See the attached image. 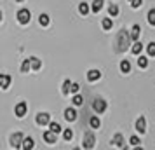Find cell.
Returning <instances> with one entry per match:
<instances>
[{
	"label": "cell",
	"mask_w": 155,
	"mask_h": 150,
	"mask_svg": "<svg viewBox=\"0 0 155 150\" xmlns=\"http://www.w3.org/2000/svg\"><path fill=\"white\" fill-rule=\"evenodd\" d=\"M129 38H131V35H127L126 33V30H122L119 33V37H117V42H115V51L117 52H122V51H126L127 49V45H129Z\"/></svg>",
	"instance_id": "cell-1"
},
{
	"label": "cell",
	"mask_w": 155,
	"mask_h": 150,
	"mask_svg": "<svg viewBox=\"0 0 155 150\" xmlns=\"http://www.w3.org/2000/svg\"><path fill=\"white\" fill-rule=\"evenodd\" d=\"M94 143H96L94 133H92V131H87V133L84 135V138H82V147H84V148H92Z\"/></svg>",
	"instance_id": "cell-2"
},
{
	"label": "cell",
	"mask_w": 155,
	"mask_h": 150,
	"mask_svg": "<svg viewBox=\"0 0 155 150\" xmlns=\"http://www.w3.org/2000/svg\"><path fill=\"white\" fill-rule=\"evenodd\" d=\"M30 18H31V14H30L28 9H21V11L18 12V21L21 23V25H26V23H30Z\"/></svg>",
	"instance_id": "cell-3"
},
{
	"label": "cell",
	"mask_w": 155,
	"mask_h": 150,
	"mask_svg": "<svg viewBox=\"0 0 155 150\" xmlns=\"http://www.w3.org/2000/svg\"><path fill=\"white\" fill-rule=\"evenodd\" d=\"M92 108H94V112L96 114H103L106 110V101L105 100H96L92 103Z\"/></svg>",
	"instance_id": "cell-4"
},
{
	"label": "cell",
	"mask_w": 155,
	"mask_h": 150,
	"mask_svg": "<svg viewBox=\"0 0 155 150\" xmlns=\"http://www.w3.org/2000/svg\"><path fill=\"white\" fill-rule=\"evenodd\" d=\"M37 124L38 126H45V124H51V115L45 114V112H40L37 115Z\"/></svg>",
	"instance_id": "cell-5"
},
{
	"label": "cell",
	"mask_w": 155,
	"mask_h": 150,
	"mask_svg": "<svg viewBox=\"0 0 155 150\" xmlns=\"http://www.w3.org/2000/svg\"><path fill=\"white\" fill-rule=\"evenodd\" d=\"M23 142H25V138H23L21 133H16V135L11 138V145H12V147H16V148H18V147H23V145H21Z\"/></svg>",
	"instance_id": "cell-6"
},
{
	"label": "cell",
	"mask_w": 155,
	"mask_h": 150,
	"mask_svg": "<svg viewBox=\"0 0 155 150\" xmlns=\"http://www.w3.org/2000/svg\"><path fill=\"white\" fill-rule=\"evenodd\" d=\"M26 110H28V107H26V103H18L14 108V112L18 117H25L26 115Z\"/></svg>",
	"instance_id": "cell-7"
},
{
	"label": "cell",
	"mask_w": 155,
	"mask_h": 150,
	"mask_svg": "<svg viewBox=\"0 0 155 150\" xmlns=\"http://www.w3.org/2000/svg\"><path fill=\"white\" fill-rule=\"evenodd\" d=\"M56 138H58V133H54V131H45V133H44V140H45V142L47 143H51V145H52V143H56Z\"/></svg>",
	"instance_id": "cell-8"
},
{
	"label": "cell",
	"mask_w": 155,
	"mask_h": 150,
	"mask_svg": "<svg viewBox=\"0 0 155 150\" xmlns=\"http://www.w3.org/2000/svg\"><path fill=\"white\" fill-rule=\"evenodd\" d=\"M136 129H138V133H141V135L147 131V121H145V117H140L136 121Z\"/></svg>",
	"instance_id": "cell-9"
},
{
	"label": "cell",
	"mask_w": 155,
	"mask_h": 150,
	"mask_svg": "<svg viewBox=\"0 0 155 150\" xmlns=\"http://www.w3.org/2000/svg\"><path fill=\"white\" fill-rule=\"evenodd\" d=\"M64 119L70 121V122H73L75 119H77V112H75L73 108H66V110H64Z\"/></svg>",
	"instance_id": "cell-10"
},
{
	"label": "cell",
	"mask_w": 155,
	"mask_h": 150,
	"mask_svg": "<svg viewBox=\"0 0 155 150\" xmlns=\"http://www.w3.org/2000/svg\"><path fill=\"white\" fill-rule=\"evenodd\" d=\"M99 77H101V72H99V70H89V72H87V79L91 80V82L98 80Z\"/></svg>",
	"instance_id": "cell-11"
},
{
	"label": "cell",
	"mask_w": 155,
	"mask_h": 150,
	"mask_svg": "<svg viewBox=\"0 0 155 150\" xmlns=\"http://www.w3.org/2000/svg\"><path fill=\"white\" fill-rule=\"evenodd\" d=\"M140 33H141V28H140V25H134L133 30H131V38H133L134 42L140 38Z\"/></svg>",
	"instance_id": "cell-12"
},
{
	"label": "cell",
	"mask_w": 155,
	"mask_h": 150,
	"mask_svg": "<svg viewBox=\"0 0 155 150\" xmlns=\"http://www.w3.org/2000/svg\"><path fill=\"white\" fill-rule=\"evenodd\" d=\"M9 82H11V77H9L7 73H2V75H0V84H2V89H7Z\"/></svg>",
	"instance_id": "cell-13"
},
{
	"label": "cell",
	"mask_w": 155,
	"mask_h": 150,
	"mask_svg": "<svg viewBox=\"0 0 155 150\" xmlns=\"http://www.w3.org/2000/svg\"><path fill=\"white\" fill-rule=\"evenodd\" d=\"M141 51H143V44H141L140 40H136V42L133 44V47H131V52H133V54H140Z\"/></svg>",
	"instance_id": "cell-14"
},
{
	"label": "cell",
	"mask_w": 155,
	"mask_h": 150,
	"mask_svg": "<svg viewBox=\"0 0 155 150\" xmlns=\"http://www.w3.org/2000/svg\"><path fill=\"white\" fill-rule=\"evenodd\" d=\"M103 4H105V0H94L92 2V12H99L103 9Z\"/></svg>",
	"instance_id": "cell-15"
},
{
	"label": "cell",
	"mask_w": 155,
	"mask_h": 150,
	"mask_svg": "<svg viewBox=\"0 0 155 150\" xmlns=\"http://www.w3.org/2000/svg\"><path fill=\"white\" fill-rule=\"evenodd\" d=\"M120 70L124 72V73H129V72H131V63H129L127 59H122V61H120Z\"/></svg>",
	"instance_id": "cell-16"
},
{
	"label": "cell",
	"mask_w": 155,
	"mask_h": 150,
	"mask_svg": "<svg viewBox=\"0 0 155 150\" xmlns=\"http://www.w3.org/2000/svg\"><path fill=\"white\" fill-rule=\"evenodd\" d=\"M89 124H91V128H92V129H98L99 126H101V121H99L98 117L94 115V117H91V121H89Z\"/></svg>",
	"instance_id": "cell-17"
},
{
	"label": "cell",
	"mask_w": 155,
	"mask_h": 150,
	"mask_svg": "<svg viewBox=\"0 0 155 150\" xmlns=\"http://www.w3.org/2000/svg\"><path fill=\"white\" fill-rule=\"evenodd\" d=\"M30 66H31V59H25L23 65H21V72H23V73H28Z\"/></svg>",
	"instance_id": "cell-18"
},
{
	"label": "cell",
	"mask_w": 155,
	"mask_h": 150,
	"mask_svg": "<svg viewBox=\"0 0 155 150\" xmlns=\"http://www.w3.org/2000/svg\"><path fill=\"white\" fill-rule=\"evenodd\" d=\"M78 12H80V14H82V16H85V14H87V12H89V5H87L85 2H82V4L78 5Z\"/></svg>",
	"instance_id": "cell-19"
},
{
	"label": "cell",
	"mask_w": 155,
	"mask_h": 150,
	"mask_svg": "<svg viewBox=\"0 0 155 150\" xmlns=\"http://www.w3.org/2000/svg\"><path fill=\"white\" fill-rule=\"evenodd\" d=\"M108 14L110 16H117L119 14V7H117L115 4H110V5H108Z\"/></svg>",
	"instance_id": "cell-20"
},
{
	"label": "cell",
	"mask_w": 155,
	"mask_h": 150,
	"mask_svg": "<svg viewBox=\"0 0 155 150\" xmlns=\"http://www.w3.org/2000/svg\"><path fill=\"white\" fill-rule=\"evenodd\" d=\"M38 23H40L42 26H47V25H49V16L47 14H40L38 16Z\"/></svg>",
	"instance_id": "cell-21"
},
{
	"label": "cell",
	"mask_w": 155,
	"mask_h": 150,
	"mask_svg": "<svg viewBox=\"0 0 155 150\" xmlns=\"http://www.w3.org/2000/svg\"><path fill=\"white\" fill-rule=\"evenodd\" d=\"M113 143H115L117 147H124V140H122V135H120V133L113 136Z\"/></svg>",
	"instance_id": "cell-22"
},
{
	"label": "cell",
	"mask_w": 155,
	"mask_h": 150,
	"mask_svg": "<svg viewBox=\"0 0 155 150\" xmlns=\"http://www.w3.org/2000/svg\"><path fill=\"white\" fill-rule=\"evenodd\" d=\"M73 105H77V107H80V105H84V98H82V96H80V94H75V96H73Z\"/></svg>",
	"instance_id": "cell-23"
},
{
	"label": "cell",
	"mask_w": 155,
	"mask_h": 150,
	"mask_svg": "<svg viewBox=\"0 0 155 150\" xmlns=\"http://www.w3.org/2000/svg\"><path fill=\"white\" fill-rule=\"evenodd\" d=\"M23 148H26V150L33 148V140H31V138H25V142H23Z\"/></svg>",
	"instance_id": "cell-24"
},
{
	"label": "cell",
	"mask_w": 155,
	"mask_h": 150,
	"mask_svg": "<svg viewBox=\"0 0 155 150\" xmlns=\"http://www.w3.org/2000/svg\"><path fill=\"white\" fill-rule=\"evenodd\" d=\"M148 23H150L152 26H155V9L148 11Z\"/></svg>",
	"instance_id": "cell-25"
},
{
	"label": "cell",
	"mask_w": 155,
	"mask_h": 150,
	"mask_svg": "<svg viewBox=\"0 0 155 150\" xmlns=\"http://www.w3.org/2000/svg\"><path fill=\"white\" fill-rule=\"evenodd\" d=\"M138 66H141V68H147V66H148V58L140 56V59H138Z\"/></svg>",
	"instance_id": "cell-26"
},
{
	"label": "cell",
	"mask_w": 155,
	"mask_h": 150,
	"mask_svg": "<svg viewBox=\"0 0 155 150\" xmlns=\"http://www.w3.org/2000/svg\"><path fill=\"white\" fill-rule=\"evenodd\" d=\"M112 26H113V21L110 19V18H105V19H103V28H105V30H110Z\"/></svg>",
	"instance_id": "cell-27"
},
{
	"label": "cell",
	"mask_w": 155,
	"mask_h": 150,
	"mask_svg": "<svg viewBox=\"0 0 155 150\" xmlns=\"http://www.w3.org/2000/svg\"><path fill=\"white\" fill-rule=\"evenodd\" d=\"M71 91V82L70 80H64V84H63V94H68Z\"/></svg>",
	"instance_id": "cell-28"
},
{
	"label": "cell",
	"mask_w": 155,
	"mask_h": 150,
	"mask_svg": "<svg viewBox=\"0 0 155 150\" xmlns=\"http://www.w3.org/2000/svg\"><path fill=\"white\" fill-rule=\"evenodd\" d=\"M49 129H51V131H54V133H59V131H61V126H59L58 122H51Z\"/></svg>",
	"instance_id": "cell-29"
},
{
	"label": "cell",
	"mask_w": 155,
	"mask_h": 150,
	"mask_svg": "<svg viewBox=\"0 0 155 150\" xmlns=\"http://www.w3.org/2000/svg\"><path fill=\"white\" fill-rule=\"evenodd\" d=\"M147 51H148V56H155V42H150V44H148Z\"/></svg>",
	"instance_id": "cell-30"
},
{
	"label": "cell",
	"mask_w": 155,
	"mask_h": 150,
	"mask_svg": "<svg viewBox=\"0 0 155 150\" xmlns=\"http://www.w3.org/2000/svg\"><path fill=\"white\" fill-rule=\"evenodd\" d=\"M63 136H64V140H66V142H70L71 138H73V131H71V129H64Z\"/></svg>",
	"instance_id": "cell-31"
},
{
	"label": "cell",
	"mask_w": 155,
	"mask_h": 150,
	"mask_svg": "<svg viewBox=\"0 0 155 150\" xmlns=\"http://www.w3.org/2000/svg\"><path fill=\"white\" fill-rule=\"evenodd\" d=\"M30 59H31V68L38 70L40 68V59H37V58H30Z\"/></svg>",
	"instance_id": "cell-32"
},
{
	"label": "cell",
	"mask_w": 155,
	"mask_h": 150,
	"mask_svg": "<svg viewBox=\"0 0 155 150\" xmlns=\"http://www.w3.org/2000/svg\"><path fill=\"white\" fill-rule=\"evenodd\" d=\"M129 143H131V145H134V147H138V145H140V138H138V136H131V138H129Z\"/></svg>",
	"instance_id": "cell-33"
},
{
	"label": "cell",
	"mask_w": 155,
	"mask_h": 150,
	"mask_svg": "<svg viewBox=\"0 0 155 150\" xmlns=\"http://www.w3.org/2000/svg\"><path fill=\"white\" fill-rule=\"evenodd\" d=\"M141 4H143V0H133V2H131V5H133V9L141 7Z\"/></svg>",
	"instance_id": "cell-34"
},
{
	"label": "cell",
	"mask_w": 155,
	"mask_h": 150,
	"mask_svg": "<svg viewBox=\"0 0 155 150\" xmlns=\"http://www.w3.org/2000/svg\"><path fill=\"white\" fill-rule=\"evenodd\" d=\"M78 89H80V87H78V84H75V82H73V84H71V93H77Z\"/></svg>",
	"instance_id": "cell-35"
},
{
	"label": "cell",
	"mask_w": 155,
	"mask_h": 150,
	"mask_svg": "<svg viewBox=\"0 0 155 150\" xmlns=\"http://www.w3.org/2000/svg\"><path fill=\"white\" fill-rule=\"evenodd\" d=\"M16 2H23V0H16Z\"/></svg>",
	"instance_id": "cell-36"
},
{
	"label": "cell",
	"mask_w": 155,
	"mask_h": 150,
	"mask_svg": "<svg viewBox=\"0 0 155 150\" xmlns=\"http://www.w3.org/2000/svg\"><path fill=\"white\" fill-rule=\"evenodd\" d=\"M131 2H133V0H131Z\"/></svg>",
	"instance_id": "cell-37"
}]
</instances>
